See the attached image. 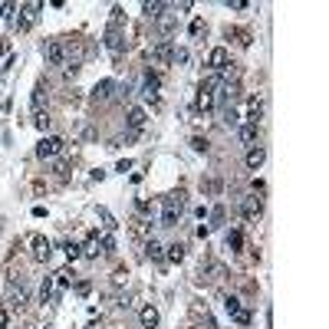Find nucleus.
Wrapping results in <instances>:
<instances>
[{
    "instance_id": "33",
    "label": "nucleus",
    "mask_w": 329,
    "mask_h": 329,
    "mask_svg": "<svg viewBox=\"0 0 329 329\" xmlns=\"http://www.w3.org/2000/svg\"><path fill=\"white\" fill-rule=\"evenodd\" d=\"M17 13V3H0V20H13Z\"/></svg>"
},
{
    "instance_id": "32",
    "label": "nucleus",
    "mask_w": 329,
    "mask_h": 329,
    "mask_svg": "<svg viewBox=\"0 0 329 329\" xmlns=\"http://www.w3.org/2000/svg\"><path fill=\"white\" fill-rule=\"evenodd\" d=\"M224 309H227L230 316H234V313L241 309V300H237V296H224Z\"/></svg>"
},
{
    "instance_id": "47",
    "label": "nucleus",
    "mask_w": 329,
    "mask_h": 329,
    "mask_svg": "<svg viewBox=\"0 0 329 329\" xmlns=\"http://www.w3.org/2000/svg\"><path fill=\"white\" fill-rule=\"evenodd\" d=\"M0 329H7V309L0 306Z\"/></svg>"
},
{
    "instance_id": "13",
    "label": "nucleus",
    "mask_w": 329,
    "mask_h": 329,
    "mask_svg": "<svg viewBox=\"0 0 329 329\" xmlns=\"http://www.w3.org/2000/svg\"><path fill=\"white\" fill-rule=\"evenodd\" d=\"M257 135H260V125H253V122H244L241 129H237V138H241L244 145H253Z\"/></svg>"
},
{
    "instance_id": "30",
    "label": "nucleus",
    "mask_w": 329,
    "mask_h": 329,
    "mask_svg": "<svg viewBox=\"0 0 329 329\" xmlns=\"http://www.w3.org/2000/svg\"><path fill=\"white\" fill-rule=\"evenodd\" d=\"M204 30H208V23L201 20V17H197V20H191V27H188V33H191V36H201Z\"/></svg>"
},
{
    "instance_id": "35",
    "label": "nucleus",
    "mask_w": 329,
    "mask_h": 329,
    "mask_svg": "<svg viewBox=\"0 0 329 329\" xmlns=\"http://www.w3.org/2000/svg\"><path fill=\"white\" fill-rule=\"evenodd\" d=\"M132 234H135V237H148V224H145V220H135V224H132Z\"/></svg>"
},
{
    "instance_id": "36",
    "label": "nucleus",
    "mask_w": 329,
    "mask_h": 329,
    "mask_svg": "<svg viewBox=\"0 0 329 329\" xmlns=\"http://www.w3.org/2000/svg\"><path fill=\"white\" fill-rule=\"evenodd\" d=\"M175 23H178L175 17H158V27H162L164 33H171V30H175Z\"/></svg>"
},
{
    "instance_id": "25",
    "label": "nucleus",
    "mask_w": 329,
    "mask_h": 329,
    "mask_svg": "<svg viewBox=\"0 0 329 329\" xmlns=\"http://www.w3.org/2000/svg\"><path fill=\"white\" fill-rule=\"evenodd\" d=\"M168 260H171V263L185 260V244H171V247H168Z\"/></svg>"
},
{
    "instance_id": "21",
    "label": "nucleus",
    "mask_w": 329,
    "mask_h": 329,
    "mask_svg": "<svg viewBox=\"0 0 329 329\" xmlns=\"http://www.w3.org/2000/svg\"><path fill=\"white\" fill-rule=\"evenodd\" d=\"M40 300H43V303L53 300V276H43V283H40Z\"/></svg>"
},
{
    "instance_id": "43",
    "label": "nucleus",
    "mask_w": 329,
    "mask_h": 329,
    "mask_svg": "<svg viewBox=\"0 0 329 329\" xmlns=\"http://www.w3.org/2000/svg\"><path fill=\"white\" fill-rule=\"evenodd\" d=\"M115 171H122V175H125V171H132V162H129V158H122V162L115 164Z\"/></svg>"
},
{
    "instance_id": "23",
    "label": "nucleus",
    "mask_w": 329,
    "mask_h": 329,
    "mask_svg": "<svg viewBox=\"0 0 329 329\" xmlns=\"http://www.w3.org/2000/svg\"><path fill=\"white\" fill-rule=\"evenodd\" d=\"M63 253L69 257V260H79V257H82V250H79L76 241H63Z\"/></svg>"
},
{
    "instance_id": "15",
    "label": "nucleus",
    "mask_w": 329,
    "mask_h": 329,
    "mask_svg": "<svg viewBox=\"0 0 329 329\" xmlns=\"http://www.w3.org/2000/svg\"><path fill=\"white\" fill-rule=\"evenodd\" d=\"M164 10H168V3H158V0H148V3H142V13H145V17H152V20L164 17Z\"/></svg>"
},
{
    "instance_id": "20",
    "label": "nucleus",
    "mask_w": 329,
    "mask_h": 329,
    "mask_svg": "<svg viewBox=\"0 0 329 329\" xmlns=\"http://www.w3.org/2000/svg\"><path fill=\"white\" fill-rule=\"evenodd\" d=\"M106 46H109L112 53H119V50H122V36H119V30H106Z\"/></svg>"
},
{
    "instance_id": "3",
    "label": "nucleus",
    "mask_w": 329,
    "mask_h": 329,
    "mask_svg": "<svg viewBox=\"0 0 329 329\" xmlns=\"http://www.w3.org/2000/svg\"><path fill=\"white\" fill-rule=\"evenodd\" d=\"M30 247H33V260L36 263H46L53 257V244L46 241L43 234H30Z\"/></svg>"
},
{
    "instance_id": "22",
    "label": "nucleus",
    "mask_w": 329,
    "mask_h": 329,
    "mask_svg": "<svg viewBox=\"0 0 329 329\" xmlns=\"http://www.w3.org/2000/svg\"><path fill=\"white\" fill-rule=\"evenodd\" d=\"M27 300H30L27 290H13V293H10V306L13 309H23V306H27Z\"/></svg>"
},
{
    "instance_id": "48",
    "label": "nucleus",
    "mask_w": 329,
    "mask_h": 329,
    "mask_svg": "<svg viewBox=\"0 0 329 329\" xmlns=\"http://www.w3.org/2000/svg\"><path fill=\"white\" fill-rule=\"evenodd\" d=\"M86 329H102V323H89V326Z\"/></svg>"
},
{
    "instance_id": "37",
    "label": "nucleus",
    "mask_w": 329,
    "mask_h": 329,
    "mask_svg": "<svg viewBox=\"0 0 329 329\" xmlns=\"http://www.w3.org/2000/svg\"><path fill=\"white\" fill-rule=\"evenodd\" d=\"M122 283H129V270H115L112 274V286H122Z\"/></svg>"
},
{
    "instance_id": "18",
    "label": "nucleus",
    "mask_w": 329,
    "mask_h": 329,
    "mask_svg": "<svg viewBox=\"0 0 329 329\" xmlns=\"http://www.w3.org/2000/svg\"><path fill=\"white\" fill-rule=\"evenodd\" d=\"M263 115V102L260 99H250V102H247V122H253V125H257V119H260Z\"/></svg>"
},
{
    "instance_id": "1",
    "label": "nucleus",
    "mask_w": 329,
    "mask_h": 329,
    "mask_svg": "<svg viewBox=\"0 0 329 329\" xmlns=\"http://www.w3.org/2000/svg\"><path fill=\"white\" fill-rule=\"evenodd\" d=\"M181 211H185V197L181 194H168L164 197V211H162V227H178Z\"/></svg>"
},
{
    "instance_id": "42",
    "label": "nucleus",
    "mask_w": 329,
    "mask_h": 329,
    "mask_svg": "<svg viewBox=\"0 0 329 329\" xmlns=\"http://www.w3.org/2000/svg\"><path fill=\"white\" fill-rule=\"evenodd\" d=\"M227 7H230V10H247L250 3H244V0H227Z\"/></svg>"
},
{
    "instance_id": "17",
    "label": "nucleus",
    "mask_w": 329,
    "mask_h": 329,
    "mask_svg": "<svg viewBox=\"0 0 329 329\" xmlns=\"http://www.w3.org/2000/svg\"><path fill=\"white\" fill-rule=\"evenodd\" d=\"M263 162H267V148H250V152H247V168H250V171H257Z\"/></svg>"
},
{
    "instance_id": "28",
    "label": "nucleus",
    "mask_w": 329,
    "mask_h": 329,
    "mask_svg": "<svg viewBox=\"0 0 329 329\" xmlns=\"http://www.w3.org/2000/svg\"><path fill=\"white\" fill-rule=\"evenodd\" d=\"M230 319H234V323H237V326H250V309H237V313H234V316H230Z\"/></svg>"
},
{
    "instance_id": "24",
    "label": "nucleus",
    "mask_w": 329,
    "mask_h": 329,
    "mask_svg": "<svg viewBox=\"0 0 329 329\" xmlns=\"http://www.w3.org/2000/svg\"><path fill=\"white\" fill-rule=\"evenodd\" d=\"M43 106H46V89H43V86H36V89H33V109L43 112Z\"/></svg>"
},
{
    "instance_id": "44",
    "label": "nucleus",
    "mask_w": 329,
    "mask_h": 329,
    "mask_svg": "<svg viewBox=\"0 0 329 329\" xmlns=\"http://www.w3.org/2000/svg\"><path fill=\"white\" fill-rule=\"evenodd\" d=\"M135 208L142 211V214H148V211H152V204H148V201H145V197H138V204H135Z\"/></svg>"
},
{
    "instance_id": "5",
    "label": "nucleus",
    "mask_w": 329,
    "mask_h": 329,
    "mask_svg": "<svg viewBox=\"0 0 329 329\" xmlns=\"http://www.w3.org/2000/svg\"><path fill=\"white\" fill-rule=\"evenodd\" d=\"M241 214L247 220H257L263 214V201L257 194H247V197H241Z\"/></svg>"
},
{
    "instance_id": "29",
    "label": "nucleus",
    "mask_w": 329,
    "mask_h": 329,
    "mask_svg": "<svg viewBox=\"0 0 329 329\" xmlns=\"http://www.w3.org/2000/svg\"><path fill=\"white\" fill-rule=\"evenodd\" d=\"M241 244H244L241 230H230V234H227V247H230V250H241Z\"/></svg>"
},
{
    "instance_id": "19",
    "label": "nucleus",
    "mask_w": 329,
    "mask_h": 329,
    "mask_svg": "<svg viewBox=\"0 0 329 329\" xmlns=\"http://www.w3.org/2000/svg\"><path fill=\"white\" fill-rule=\"evenodd\" d=\"M145 257H152V260H162V257H164V247H162L158 241H148V244H145Z\"/></svg>"
},
{
    "instance_id": "40",
    "label": "nucleus",
    "mask_w": 329,
    "mask_h": 329,
    "mask_svg": "<svg viewBox=\"0 0 329 329\" xmlns=\"http://www.w3.org/2000/svg\"><path fill=\"white\" fill-rule=\"evenodd\" d=\"M171 63H188V50L175 46V53H171Z\"/></svg>"
},
{
    "instance_id": "27",
    "label": "nucleus",
    "mask_w": 329,
    "mask_h": 329,
    "mask_svg": "<svg viewBox=\"0 0 329 329\" xmlns=\"http://www.w3.org/2000/svg\"><path fill=\"white\" fill-rule=\"evenodd\" d=\"M122 17H125V10H122V7H112V17H109V30H119V27H122Z\"/></svg>"
},
{
    "instance_id": "11",
    "label": "nucleus",
    "mask_w": 329,
    "mask_h": 329,
    "mask_svg": "<svg viewBox=\"0 0 329 329\" xmlns=\"http://www.w3.org/2000/svg\"><path fill=\"white\" fill-rule=\"evenodd\" d=\"M145 122H148V112H145L142 106H132V109H129V129L132 132H142Z\"/></svg>"
},
{
    "instance_id": "6",
    "label": "nucleus",
    "mask_w": 329,
    "mask_h": 329,
    "mask_svg": "<svg viewBox=\"0 0 329 329\" xmlns=\"http://www.w3.org/2000/svg\"><path fill=\"white\" fill-rule=\"evenodd\" d=\"M43 56H46V63H50V66H63V59H66V43H59V40L46 43L43 46Z\"/></svg>"
},
{
    "instance_id": "41",
    "label": "nucleus",
    "mask_w": 329,
    "mask_h": 329,
    "mask_svg": "<svg viewBox=\"0 0 329 329\" xmlns=\"http://www.w3.org/2000/svg\"><path fill=\"white\" fill-rule=\"evenodd\" d=\"M224 125H237V112H234V109L224 112Z\"/></svg>"
},
{
    "instance_id": "45",
    "label": "nucleus",
    "mask_w": 329,
    "mask_h": 329,
    "mask_svg": "<svg viewBox=\"0 0 329 329\" xmlns=\"http://www.w3.org/2000/svg\"><path fill=\"white\" fill-rule=\"evenodd\" d=\"M220 224H224V208L214 211V227H220Z\"/></svg>"
},
{
    "instance_id": "9",
    "label": "nucleus",
    "mask_w": 329,
    "mask_h": 329,
    "mask_svg": "<svg viewBox=\"0 0 329 329\" xmlns=\"http://www.w3.org/2000/svg\"><path fill=\"white\" fill-rule=\"evenodd\" d=\"M227 63H230V53L224 50V46H214V50L208 53V66L214 69V73H220V69H224Z\"/></svg>"
},
{
    "instance_id": "7",
    "label": "nucleus",
    "mask_w": 329,
    "mask_h": 329,
    "mask_svg": "<svg viewBox=\"0 0 329 329\" xmlns=\"http://www.w3.org/2000/svg\"><path fill=\"white\" fill-rule=\"evenodd\" d=\"M79 250H82V257L96 260L99 253H102V244H99V230H89V234H86V241L79 244Z\"/></svg>"
},
{
    "instance_id": "31",
    "label": "nucleus",
    "mask_w": 329,
    "mask_h": 329,
    "mask_svg": "<svg viewBox=\"0 0 329 329\" xmlns=\"http://www.w3.org/2000/svg\"><path fill=\"white\" fill-rule=\"evenodd\" d=\"M56 283H59V290H66V286L73 283V276H69V267H63V270L56 274Z\"/></svg>"
},
{
    "instance_id": "12",
    "label": "nucleus",
    "mask_w": 329,
    "mask_h": 329,
    "mask_svg": "<svg viewBox=\"0 0 329 329\" xmlns=\"http://www.w3.org/2000/svg\"><path fill=\"white\" fill-rule=\"evenodd\" d=\"M138 319H142V329H158V323H162V313L155 306H145L142 313H138Z\"/></svg>"
},
{
    "instance_id": "2",
    "label": "nucleus",
    "mask_w": 329,
    "mask_h": 329,
    "mask_svg": "<svg viewBox=\"0 0 329 329\" xmlns=\"http://www.w3.org/2000/svg\"><path fill=\"white\" fill-rule=\"evenodd\" d=\"M40 10H43V3H36V0H33V3H23V7H20V17L13 20V27H17L20 33H27V30L33 27V23H36Z\"/></svg>"
},
{
    "instance_id": "38",
    "label": "nucleus",
    "mask_w": 329,
    "mask_h": 329,
    "mask_svg": "<svg viewBox=\"0 0 329 329\" xmlns=\"http://www.w3.org/2000/svg\"><path fill=\"white\" fill-rule=\"evenodd\" d=\"M191 148H194V152H208V138L194 135V138H191Z\"/></svg>"
},
{
    "instance_id": "4",
    "label": "nucleus",
    "mask_w": 329,
    "mask_h": 329,
    "mask_svg": "<svg viewBox=\"0 0 329 329\" xmlns=\"http://www.w3.org/2000/svg\"><path fill=\"white\" fill-rule=\"evenodd\" d=\"M63 148H66V142L59 138V135H46L43 142L36 145V155H40V158H56Z\"/></svg>"
},
{
    "instance_id": "8",
    "label": "nucleus",
    "mask_w": 329,
    "mask_h": 329,
    "mask_svg": "<svg viewBox=\"0 0 329 329\" xmlns=\"http://www.w3.org/2000/svg\"><path fill=\"white\" fill-rule=\"evenodd\" d=\"M158 89H162V79L155 76V73H145V79H142V96L148 99V102H158Z\"/></svg>"
},
{
    "instance_id": "39",
    "label": "nucleus",
    "mask_w": 329,
    "mask_h": 329,
    "mask_svg": "<svg viewBox=\"0 0 329 329\" xmlns=\"http://www.w3.org/2000/svg\"><path fill=\"white\" fill-rule=\"evenodd\" d=\"M36 129H40V132L50 129V115H46V112H36Z\"/></svg>"
},
{
    "instance_id": "16",
    "label": "nucleus",
    "mask_w": 329,
    "mask_h": 329,
    "mask_svg": "<svg viewBox=\"0 0 329 329\" xmlns=\"http://www.w3.org/2000/svg\"><path fill=\"white\" fill-rule=\"evenodd\" d=\"M112 89H115V82H112V79H102V82H96V89H92V99L102 102V99L112 96Z\"/></svg>"
},
{
    "instance_id": "26",
    "label": "nucleus",
    "mask_w": 329,
    "mask_h": 329,
    "mask_svg": "<svg viewBox=\"0 0 329 329\" xmlns=\"http://www.w3.org/2000/svg\"><path fill=\"white\" fill-rule=\"evenodd\" d=\"M99 244H102V253H115V237H112V230H109V234H102Z\"/></svg>"
},
{
    "instance_id": "46",
    "label": "nucleus",
    "mask_w": 329,
    "mask_h": 329,
    "mask_svg": "<svg viewBox=\"0 0 329 329\" xmlns=\"http://www.w3.org/2000/svg\"><path fill=\"white\" fill-rule=\"evenodd\" d=\"M0 56H10V43L7 40H0Z\"/></svg>"
},
{
    "instance_id": "14",
    "label": "nucleus",
    "mask_w": 329,
    "mask_h": 329,
    "mask_svg": "<svg viewBox=\"0 0 329 329\" xmlns=\"http://www.w3.org/2000/svg\"><path fill=\"white\" fill-rule=\"evenodd\" d=\"M220 99L234 106V102L241 99V86H237V82H220Z\"/></svg>"
},
{
    "instance_id": "34",
    "label": "nucleus",
    "mask_w": 329,
    "mask_h": 329,
    "mask_svg": "<svg viewBox=\"0 0 329 329\" xmlns=\"http://www.w3.org/2000/svg\"><path fill=\"white\" fill-rule=\"evenodd\" d=\"M99 218L106 220V230H115V227H119V224H115V218H112V214H109L106 208H99Z\"/></svg>"
},
{
    "instance_id": "10",
    "label": "nucleus",
    "mask_w": 329,
    "mask_h": 329,
    "mask_svg": "<svg viewBox=\"0 0 329 329\" xmlns=\"http://www.w3.org/2000/svg\"><path fill=\"white\" fill-rule=\"evenodd\" d=\"M171 53H175L171 40H162V43L152 46V59H155V63H171Z\"/></svg>"
}]
</instances>
